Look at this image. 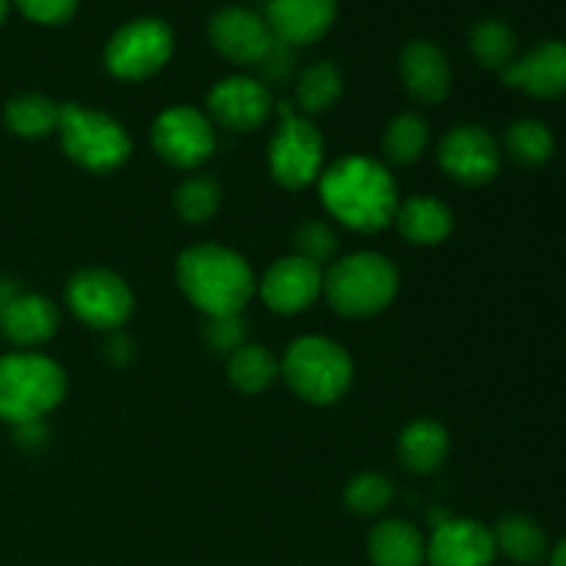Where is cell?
<instances>
[{"label":"cell","instance_id":"6da1fadb","mask_svg":"<svg viewBox=\"0 0 566 566\" xmlns=\"http://www.w3.org/2000/svg\"><path fill=\"white\" fill-rule=\"evenodd\" d=\"M318 188L326 210L357 232L385 230L401 205L387 166L365 155H352L321 171Z\"/></svg>","mask_w":566,"mask_h":566},{"label":"cell","instance_id":"7a4b0ae2","mask_svg":"<svg viewBox=\"0 0 566 566\" xmlns=\"http://www.w3.org/2000/svg\"><path fill=\"white\" fill-rule=\"evenodd\" d=\"M177 282L208 318L241 315L254 296V274L247 260L216 243L186 249L177 260Z\"/></svg>","mask_w":566,"mask_h":566},{"label":"cell","instance_id":"3957f363","mask_svg":"<svg viewBox=\"0 0 566 566\" xmlns=\"http://www.w3.org/2000/svg\"><path fill=\"white\" fill-rule=\"evenodd\" d=\"M66 392V376L42 354H9L0 359V420L36 423L53 412Z\"/></svg>","mask_w":566,"mask_h":566},{"label":"cell","instance_id":"277c9868","mask_svg":"<svg viewBox=\"0 0 566 566\" xmlns=\"http://www.w3.org/2000/svg\"><path fill=\"white\" fill-rule=\"evenodd\" d=\"M324 293L340 315L368 318L396 298L398 271L381 254L357 252L332 265L324 276Z\"/></svg>","mask_w":566,"mask_h":566},{"label":"cell","instance_id":"5b68a950","mask_svg":"<svg viewBox=\"0 0 566 566\" xmlns=\"http://www.w3.org/2000/svg\"><path fill=\"white\" fill-rule=\"evenodd\" d=\"M282 376L298 398L310 403H335L352 387L354 365L346 348L326 337H302L287 348Z\"/></svg>","mask_w":566,"mask_h":566},{"label":"cell","instance_id":"8992f818","mask_svg":"<svg viewBox=\"0 0 566 566\" xmlns=\"http://www.w3.org/2000/svg\"><path fill=\"white\" fill-rule=\"evenodd\" d=\"M59 136L64 153L92 171L119 169L133 149L119 122L83 105H61Z\"/></svg>","mask_w":566,"mask_h":566},{"label":"cell","instance_id":"52a82bcc","mask_svg":"<svg viewBox=\"0 0 566 566\" xmlns=\"http://www.w3.org/2000/svg\"><path fill=\"white\" fill-rule=\"evenodd\" d=\"M269 166L274 180L291 191L310 186L324 171V136L313 119L296 114L291 103L280 105V127L269 144Z\"/></svg>","mask_w":566,"mask_h":566},{"label":"cell","instance_id":"ba28073f","mask_svg":"<svg viewBox=\"0 0 566 566\" xmlns=\"http://www.w3.org/2000/svg\"><path fill=\"white\" fill-rule=\"evenodd\" d=\"M175 53V33L164 20L138 17L111 36L105 66L122 81H144L169 64Z\"/></svg>","mask_w":566,"mask_h":566},{"label":"cell","instance_id":"9c48e42d","mask_svg":"<svg viewBox=\"0 0 566 566\" xmlns=\"http://www.w3.org/2000/svg\"><path fill=\"white\" fill-rule=\"evenodd\" d=\"M66 302L83 324L94 329H116L133 313V293L119 274L105 269H83L66 285Z\"/></svg>","mask_w":566,"mask_h":566},{"label":"cell","instance_id":"30bf717a","mask_svg":"<svg viewBox=\"0 0 566 566\" xmlns=\"http://www.w3.org/2000/svg\"><path fill=\"white\" fill-rule=\"evenodd\" d=\"M153 144L166 164L177 169H193L213 155V125L202 111L191 105H175L155 119Z\"/></svg>","mask_w":566,"mask_h":566},{"label":"cell","instance_id":"8fae6325","mask_svg":"<svg viewBox=\"0 0 566 566\" xmlns=\"http://www.w3.org/2000/svg\"><path fill=\"white\" fill-rule=\"evenodd\" d=\"M210 44L232 64H254L263 61L269 48L274 44V31L258 11L243 6H227L210 17L208 25Z\"/></svg>","mask_w":566,"mask_h":566},{"label":"cell","instance_id":"7c38bea8","mask_svg":"<svg viewBox=\"0 0 566 566\" xmlns=\"http://www.w3.org/2000/svg\"><path fill=\"white\" fill-rule=\"evenodd\" d=\"M440 164L462 186H484L501 169V153L484 127L464 125L442 138Z\"/></svg>","mask_w":566,"mask_h":566},{"label":"cell","instance_id":"4fadbf2b","mask_svg":"<svg viewBox=\"0 0 566 566\" xmlns=\"http://www.w3.org/2000/svg\"><path fill=\"white\" fill-rule=\"evenodd\" d=\"M271 92L263 81L247 75H232L216 83L208 94V111L221 127L235 133H249L271 116Z\"/></svg>","mask_w":566,"mask_h":566},{"label":"cell","instance_id":"5bb4252c","mask_svg":"<svg viewBox=\"0 0 566 566\" xmlns=\"http://www.w3.org/2000/svg\"><path fill=\"white\" fill-rule=\"evenodd\" d=\"M260 293H263V302L274 313H304L324 293V271H321V265L310 263V260L298 258V254L276 260L269 269V274L263 276Z\"/></svg>","mask_w":566,"mask_h":566},{"label":"cell","instance_id":"9a60e30c","mask_svg":"<svg viewBox=\"0 0 566 566\" xmlns=\"http://www.w3.org/2000/svg\"><path fill=\"white\" fill-rule=\"evenodd\" d=\"M495 536L475 520H442L426 545L431 566H492Z\"/></svg>","mask_w":566,"mask_h":566},{"label":"cell","instance_id":"2e32d148","mask_svg":"<svg viewBox=\"0 0 566 566\" xmlns=\"http://www.w3.org/2000/svg\"><path fill=\"white\" fill-rule=\"evenodd\" d=\"M503 83L539 99L566 94V42H542L501 72Z\"/></svg>","mask_w":566,"mask_h":566},{"label":"cell","instance_id":"e0dca14e","mask_svg":"<svg viewBox=\"0 0 566 566\" xmlns=\"http://www.w3.org/2000/svg\"><path fill=\"white\" fill-rule=\"evenodd\" d=\"M337 17V0H269L265 22L276 39L293 44H313L332 28Z\"/></svg>","mask_w":566,"mask_h":566},{"label":"cell","instance_id":"ac0fdd59","mask_svg":"<svg viewBox=\"0 0 566 566\" xmlns=\"http://www.w3.org/2000/svg\"><path fill=\"white\" fill-rule=\"evenodd\" d=\"M0 329L17 346H39L59 329V310L50 298L14 291L0 307Z\"/></svg>","mask_w":566,"mask_h":566},{"label":"cell","instance_id":"d6986e66","mask_svg":"<svg viewBox=\"0 0 566 566\" xmlns=\"http://www.w3.org/2000/svg\"><path fill=\"white\" fill-rule=\"evenodd\" d=\"M401 81L420 103H440L451 92V64L437 44L418 39L401 53Z\"/></svg>","mask_w":566,"mask_h":566},{"label":"cell","instance_id":"ffe728a7","mask_svg":"<svg viewBox=\"0 0 566 566\" xmlns=\"http://www.w3.org/2000/svg\"><path fill=\"white\" fill-rule=\"evenodd\" d=\"M396 224L409 243L434 247L442 243L453 230V213L446 202L431 197H412L396 210Z\"/></svg>","mask_w":566,"mask_h":566},{"label":"cell","instance_id":"44dd1931","mask_svg":"<svg viewBox=\"0 0 566 566\" xmlns=\"http://www.w3.org/2000/svg\"><path fill=\"white\" fill-rule=\"evenodd\" d=\"M368 553L376 566H423L426 542L415 525L403 520H387L370 534Z\"/></svg>","mask_w":566,"mask_h":566},{"label":"cell","instance_id":"7402d4cb","mask_svg":"<svg viewBox=\"0 0 566 566\" xmlns=\"http://www.w3.org/2000/svg\"><path fill=\"white\" fill-rule=\"evenodd\" d=\"M448 431L437 420H415L398 440V457L412 473H434L448 457Z\"/></svg>","mask_w":566,"mask_h":566},{"label":"cell","instance_id":"603a6c76","mask_svg":"<svg viewBox=\"0 0 566 566\" xmlns=\"http://www.w3.org/2000/svg\"><path fill=\"white\" fill-rule=\"evenodd\" d=\"M59 119L61 105H55L44 94H20L6 105V125L22 138H44L50 133H59Z\"/></svg>","mask_w":566,"mask_h":566},{"label":"cell","instance_id":"cb8c5ba5","mask_svg":"<svg viewBox=\"0 0 566 566\" xmlns=\"http://www.w3.org/2000/svg\"><path fill=\"white\" fill-rule=\"evenodd\" d=\"M227 374H230L232 387H238L247 396H254V392L269 390L282 370L269 348L247 343L235 354H230V368H227Z\"/></svg>","mask_w":566,"mask_h":566},{"label":"cell","instance_id":"d4e9b609","mask_svg":"<svg viewBox=\"0 0 566 566\" xmlns=\"http://www.w3.org/2000/svg\"><path fill=\"white\" fill-rule=\"evenodd\" d=\"M495 547L514 564H539L547 553V536L534 520L506 517L495 534Z\"/></svg>","mask_w":566,"mask_h":566},{"label":"cell","instance_id":"484cf974","mask_svg":"<svg viewBox=\"0 0 566 566\" xmlns=\"http://www.w3.org/2000/svg\"><path fill=\"white\" fill-rule=\"evenodd\" d=\"M343 75L332 61H318L298 75L296 99L304 114H324L340 99Z\"/></svg>","mask_w":566,"mask_h":566},{"label":"cell","instance_id":"4316f807","mask_svg":"<svg viewBox=\"0 0 566 566\" xmlns=\"http://www.w3.org/2000/svg\"><path fill=\"white\" fill-rule=\"evenodd\" d=\"M470 50L486 70H506L517 59V36L503 20H481L470 31Z\"/></svg>","mask_w":566,"mask_h":566},{"label":"cell","instance_id":"83f0119b","mask_svg":"<svg viewBox=\"0 0 566 566\" xmlns=\"http://www.w3.org/2000/svg\"><path fill=\"white\" fill-rule=\"evenodd\" d=\"M385 155L392 164H415L429 147V125L418 114H401L385 130Z\"/></svg>","mask_w":566,"mask_h":566},{"label":"cell","instance_id":"f1b7e54d","mask_svg":"<svg viewBox=\"0 0 566 566\" xmlns=\"http://www.w3.org/2000/svg\"><path fill=\"white\" fill-rule=\"evenodd\" d=\"M506 147L512 158H517L520 164L542 166L545 160H551L556 142H553V133L547 125L536 119H520L509 127Z\"/></svg>","mask_w":566,"mask_h":566},{"label":"cell","instance_id":"f546056e","mask_svg":"<svg viewBox=\"0 0 566 566\" xmlns=\"http://www.w3.org/2000/svg\"><path fill=\"white\" fill-rule=\"evenodd\" d=\"M177 213L188 224H205L221 205V188L213 177H191L177 188Z\"/></svg>","mask_w":566,"mask_h":566},{"label":"cell","instance_id":"4dcf8cb0","mask_svg":"<svg viewBox=\"0 0 566 566\" xmlns=\"http://www.w3.org/2000/svg\"><path fill=\"white\" fill-rule=\"evenodd\" d=\"M392 501V484L379 473L357 475L346 486V503L357 514H379Z\"/></svg>","mask_w":566,"mask_h":566},{"label":"cell","instance_id":"1f68e13d","mask_svg":"<svg viewBox=\"0 0 566 566\" xmlns=\"http://www.w3.org/2000/svg\"><path fill=\"white\" fill-rule=\"evenodd\" d=\"M335 249L337 235L324 221H307V224H302L296 230V254L310 260V263L324 265L326 260L335 258Z\"/></svg>","mask_w":566,"mask_h":566},{"label":"cell","instance_id":"d6a6232c","mask_svg":"<svg viewBox=\"0 0 566 566\" xmlns=\"http://www.w3.org/2000/svg\"><path fill=\"white\" fill-rule=\"evenodd\" d=\"M205 340L213 352L235 354L238 348L247 346V324L241 315H221V318H208L205 326Z\"/></svg>","mask_w":566,"mask_h":566},{"label":"cell","instance_id":"836d02e7","mask_svg":"<svg viewBox=\"0 0 566 566\" xmlns=\"http://www.w3.org/2000/svg\"><path fill=\"white\" fill-rule=\"evenodd\" d=\"M17 9L39 25H64L75 17L81 0H14Z\"/></svg>","mask_w":566,"mask_h":566},{"label":"cell","instance_id":"e575fe53","mask_svg":"<svg viewBox=\"0 0 566 566\" xmlns=\"http://www.w3.org/2000/svg\"><path fill=\"white\" fill-rule=\"evenodd\" d=\"M258 66L269 81L274 83L287 81V77L293 75V70H296V53H293V44L282 42V39H274V44H271L269 53L263 55V61H260Z\"/></svg>","mask_w":566,"mask_h":566},{"label":"cell","instance_id":"d590c367","mask_svg":"<svg viewBox=\"0 0 566 566\" xmlns=\"http://www.w3.org/2000/svg\"><path fill=\"white\" fill-rule=\"evenodd\" d=\"M551 566H566V539L562 542V545L556 547V551H553Z\"/></svg>","mask_w":566,"mask_h":566},{"label":"cell","instance_id":"8d00e7d4","mask_svg":"<svg viewBox=\"0 0 566 566\" xmlns=\"http://www.w3.org/2000/svg\"><path fill=\"white\" fill-rule=\"evenodd\" d=\"M6 14H9V0H0V25H3Z\"/></svg>","mask_w":566,"mask_h":566}]
</instances>
